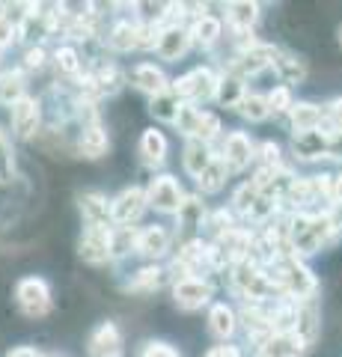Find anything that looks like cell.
<instances>
[{
    "label": "cell",
    "mask_w": 342,
    "mask_h": 357,
    "mask_svg": "<svg viewBox=\"0 0 342 357\" xmlns=\"http://www.w3.org/2000/svg\"><path fill=\"white\" fill-rule=\"evenodd\" d=\"M205 331L215 342H235V333L241 331V325H238V307L233 301H212L208 304Z\"/></svg>",
    "instance_id": "4fadbf2b"
},
{
    "label": "cell",
    "mask_w": 342,
    "mask_h": 357,
    "mask_svg": "<svg viewBox=\"0 0 342 357\" xmlns=\"http://www.w3.org/2000/svg\"><path fill=\"white\" fill-rule=\"evenodd\" d=\"M170 283V271H167V265L164 262H146V265H140L134 274L125 280V292L128 295H155L161 286H167Z\"/></svg>",
    "instance_id": "d6986e66"
},
{
    "label": "cell",
    "mask_w": 342,
    "mask_h": 357,
    "mask_svg": "<svg viewBox=\"0 0 342 357\" xmlns=\"http://www.w3.org/2000/svg\"><path fill=\"white\" fill-rule=\"evenodd\" d=\"M292 134H306V131H318L322 128V105L313 98H295V105L286 114Z\"/></svg>",
    "instance_id": "cb8c5ba5"
},
{
    "label": "cell",
    "mask_w": 342,
    "mask_h": 357,
    "mask_svg": "<svg viewBox=\"0 0 342 357\" xmlns=\"http://www.w3.org/2000/svg\"><path fill=\"white\" fill-rule=\"evenodd\" d=\"M336 42H339V48H342V24L336 27Z\"/></svg>",
    "instance_id": "bcb514c9"
},
{
    "label": "cell",
    "mask_w": 342,
    "mask_h": 357,
    "mask_svg": "<svg viewBox=\"0 0 342 357\" xmlns=\"http://www.w3.org/2000/svg\"><path fill=\"white\" fill-rule=\"evenodd\" d=\"M15 173H18L15 149H13V143H9L6 131H0V185L15 182Z\"/></svg>",
    "instance_id": "f35d334b"
},
{
    "label": "cell",
    "mask_w": 342,
    "mask_h": 357,
    "mask_svg": "<svg viewBox=\"0 0 342 357\" xmlns=\"http://www.w3.org/2000/svg\"><path fill=\"white\" fill-rule=\"evenodd\" d=\"M217 143L220 146H215V152H217V158L224 161L226 173L233 178L241 176V173H247L250 167L256 164V140H253L244 128L224 131V137H220Z\"/></svg>",
    "instance_id": "7a4b0ae2"
},
{
    "label": "cell",
    "mask_w": 342,
    "mask_h": 357,
    "mask_svg": "<svg viewBox=\"0 0 342 357\" xmlns=\"http://www.w3.org/2000/svg\"><path fill=\"white\" fill-rule=\"evenodd\" d=\"M259 199V188L250 182V178H244L235 191H233V197H229V211L233 215H244L247 218V211L253 208V203Z\"/></svg>",
    "instance_id": "74e56055"
},
{
    "label": "cell",
    "mask_w": 342,
    "mask_h": 357,
    "mask_svg": "<svg viewBox=\"0 0 342 357\" xmlns=\"http://www.w3.org/2000/svg\"><path fill=\"white\" fill-rule=\"evenodd\" d=\"M27 96V77L21 69H3L0 72V105L13 107L18 98Z\"/></svg>",
    "instance_id": "d6a6232c"
},
{
    "label": "cell",
    "mask_w": 342,
    "mask_h": 357,
    "mask_svg": "<svg viewBox=\"0 0 342 357\" xmlns=\"http://www.w3.org/2000/svg\"><path fill=\"white\" fill-rule=\"evenodd\" d=\"M289 155L301 164H316L327 158V134L325 131H306V134H292Z\"/></svg>",
    "instance_id": "603a6c76"
},
{
    "label": "cell",
    "mask_w": 342,
    "mask_h": 357,
    "mask_svg": "<svg viewBox=\"0 0 342 357\" xmlns=\"http://www.w3.org/2000/svg\"><path fill=\"white\" fill-rule=\"evenodd\" d=\"M220 137H224V116H220L217 110H212V107H203L191 140H200V143H205V146H215Z\"/></svg>",
    "instance_id": "1f68e13d"
},
{
    "label": "cell",
    "mask_w": 342,
    "mask_h": 357,
    "mask_svg": "<svg viewBox=\"0 0 342 357\" xmlns=\"http://www.w3.org/2000/svg\"><path fill=\"white\" fill-rule=\"evenodd\" d=\"M262 3L256 0H233V3H224V13H220V21H224L226 33L235 30H250L256 33V24L262 21Z\"/></svg>",
    "instance_id": "e0dca14e"
},
{
    "label": "cell",
    "mask_w": 342,
    "mask_h": 357,
    "mask_svg": "<svg viewBox=\"0 0 342 357\" xmlns=\"http://www.w3.org/2000/svg\"><path fill=\"white\" fill-rule=\"evenodd\" d=\"M176 236L164 223H152V227H137V241H134V256L146 262H167L173 256Z\"/></svg>",
    "instance_id": "8992f818"
},
{
    "label": "cell",
    "mask_w": 342,
    "mask_h": 357,
    "mask_svg": "<svg viewBox=\"0 0 342 357\" xmlns=\"http://www.w3.org/2000/svg\"><path fill=\"white\" fill-rule=\"evenodd\" d=\"M205 215H208V206L205 199L200 194H187L185 203L179 208V215H176V232L173 236H179V232H185V238H196L203 236V223H205Z\"/></svg>",
    "instance_id": "ffe728a7"
},
{
    "label": "cell",
    "mask_w": 342,
    "mask_h": 357,
    "mask_svg": "<svg viewBox=\"0 0 342 357\" xmlns=\"http://www.w3.org/2000/svg\"><path fill=\"white\" fill-rule=\"evenodd\" d=\"M15 39H18V30H15L13 24H9V21H6L3 15H0V51L9 48V45H13Z\"/></svg>",
    "instance_id": "ee69618b"
},
{
    "label": "cell",
    "mask_w": 342,
    "mask_h": 357,
    "mask_svg": "<svg viewBox=\"0 0 342 357\" xmlns=\"http://www.w3.org/2000/svg\"><path fill=\"white\" fill-rule=\"evenodd\" d=\"M306 345L295 337V333H271V340L262 345L256 357H304Z\"/></svg>",
    "instance_id": "f546056e"
},
{
    "label": "cell",
    "mask_w": 342,
    "mask_h": 357,
    "mask_svg": "<svg viewBox=\"0 0 342 357\" xmlns=\"http://www.w3.org/2000/svg\"><path fill=\"white\" fill-rule=\"evenodd\" d=\"M277 51H280V45H271V42L259 39L253 48H247L244 54L233 57L226 72H235L238 77H244V81H253V77L271 72V63H274V57H277Z\"/></svg>",
    "instance_id": "9c48e42d"
},
{
    "label": "cell",
    "mask_w": 342,
    "mask_h": 357,
    "mask_svg": "<svg viewBox=\"0 0 342 357\" xmlns=\"http://www.w3.org/2000/svg\"><path fill=\"white\" fill-rule=\"evenodd\" d=\"M110 232L114 229H95V227H84L81 238H78V256L86 265H107L114 262V250H110Z\"/></svg>",
    "instance_id": "2e32d148"
},
{
    "label": "cell",
    "mask_w": 342,
    "mask_h": 357,
    "mask_svg": "<svg viewBox=\"0 0 342 357\" xmlns=\"http://www.w3.org/2000/svg\"><path fill=\"white\" fill-rule=\"evenodd\" d=\"M9 128L18 140H36L42 131V102L36 96H24L9 107Z\"/></svg>",
    "instance_id": "7c38bea8"
},
{
    "label": "cell",
    "mask_w": 342,
    "mask_h": 357,
    "mask_svg": "<svg viewBox=\"0 0 342 357\" xmlns=\"http://www.w3.org/2000/svg\"><path fill=\"white\" fill-rule=\"evenodd\" d=\"M185 27H187V36H191V48L196 51H215L226 39L224 21H220L217 13H208V6L203 13H196L191 21H185Z\"/></svg>",
    "instance_id": "ba28073f"
},
{
    "label": "cell",
    "mask_w": 342,
    "mask_h": 357,
    "mask_svg": "<svg viewBox=\"0 0 342 357\" xmlns=\"http://www.w3.org/2000/svg\"><path fill=\"white\" fill-rule=\"evenodd\" d=\"M179 107H182V102L170 93V89H167V93H161V96H152L149 105H146L149 116L155 119L158 126H170V128H173V122H176V114H179Z\"/></svg>",
    "instance_id": "836d02e7"
},
{
    "label": "cell",
    "mask_w": 342,
    "mask_h": 357,
    "mask_svg": "<svg viewBox=\"0 0 342 357\" xmlns=\"http://www.w3.org/2000/svg\"><path fill=\"white\" fill-rule=\"evenodd\" d=\"M191 36H187V27L182 24V21H173V24H164L158 30V42L155 48H152V54L158 57V63H182L187 54H191Z\"/></svg>",
    "instance_id": "8fae6325"
},
{
    "label": "cell",
    "mask_w": 342,
    "mask_h": 357,
    "mask_svg": "<svg viewBox=\"0 0 342 357\" xmlns=\"http://www.w3.org/2000/svg\"><path fill=\"white\" fill-rule=\"evenodd\" d=\"M137 158L143 167H149V170H161L170 158V137L158 126L143 128L137 137Z\"/></svg>",
    "instance_id": "9a60e30c"
},
{
    "label": "cell",
    "mask_w": 342,
    "mask_h": 357,
    "mask_svg": "<svg viewBox=\"0 0 342 357\" xmlns=\"http://www.w3.org/2000/svg\"><path fill=\"white\" fill-rule=\"evenodd\" d=\"M271 72H274V77H277V84L289 86L295 93V89L304 86L306 77H310V63H306V57H301L297 51L280 48L277 57H274V63H271Z\"/></svg>",
    "instance_id": "5bb4252c"
},
{
    "label": "cell",
    "mask_w": 342,
    "mask_h": 357,
    "mask_svg": "<svg viewBox=\"0 0 342 357\" xmlns=\"http://www.w3.org/2000/svg\"><path fill=\"white\" fill-rule=\"evenodd\" d=\"M78 211L84 218V227L114 229V220H110V199L102 191H84L78 197Z\"/></svg>",
    "instance_id": "7402d4cb"
},
{
    "label": "cell",
    "mask_w": 342,
    "mask_h": 357,
    "mask_svg": "<svg viewBox=\"0 0 342 357\" xmlns=\"http://www.w3.org/2000/svg\"><path fill=\"white\" fill-rule=\"evenodd\" d=\"M143 191H146V206L155 211V215H164V218L179 215V208L187 197L179 176H173V173H152V178L143 185Z\"/></svg>",
    "instance_id": "3957f363"
},
{
    "label": "cell",
    "mask_w": 342,
    "mask_h": 357,
    "mask_svg": "<svg viewBox=\"0 0 342 357\" xmlns=\"http://www.w3.org/2000/svg\"><path fill=\"white\" fill-rule=\"evenodd\" d=\"M173 304L182 312H200L208 310V304L215 301V280L212 277H179L170 283Z\"/></svg>",
    "instance_id": "277c9868"
},
{
    "label": "cell",
    "mask_w": 342,
    "mask_h": 357,
    "mask_svg": "<svg viewBox=\"0 0 342 357\" xmlns=\"http://www.w3.org/2000/svg\"><path fill=\"white\" fill-rule=\"evenodd\" d=\"M265 105H268V114L274 119L286 116L289 114V107L295 105V93L289 86H283V84H274L271 89H265Z\"/></svg>",
    "instance_id": "8d00e7d4"
},
{
    "label": "cell",
    "mask_w": 342,
    "mask_h": 357,
    "mask_svg": "<svg viewBox=\"0 0 342 357\" xmlns=\"http://www.w3.org/2000/svg\"><path fill=\"white\" fill-rule=\"evenodd\" d=\"M48 66V51L42 48V45H30V48L24 51V69L27 72H39Z\"/></svg>",
    "instance_id": "b9f144b4"
},
{
    "label": "cell",
    "mask_w": 342,
    "mask_h": 357,
    "mask_svg": "<svg viewBox=\"0 0 342 357\" xmlns=\"http://www.w3.org/2000/svg\"><path fill=\"white\" fill-rule=\"evenodd\" d=\"M45 357H63V354H45Z\"/></svg>",
    "instance_id": "c3c4849f"
},
{
    "label": "cell",
    "mask_w": 342,
    "mask_h": 357,
    "mask_svg": "<svg viewBox=\"0 0 342 357\" xmlns=\"http://www.w3.org/2000/svg\"><path fill=\"white\" fill-rule=\"evenodd\" d=\"M123 351V331L116 321H102L90 337H86V354L90 357H107Z\"/></svg>",
    "instance_id": "d4e9b609"
},
{
    "label": "cell",
    "mask_w": 342,
    "mask_h": 357,
    "mask_svg": "<svg viewBox=\"0 0 342 357\" xmlns=\"http://www.w3.org/2000/svg\"><path fill=\"white\" fill-rule=\"evenodd\" d=\"M233 114H238L247 126H262V122L271 119L268 105H265V93H259V89H247L244 98L238 102V107L233 110Z\"/></svg>",
    "instance_id": "4dcf8cb0"
},
{
    "label": "cell",
    "mask_w": 342,
    "mask_h": 357,
    "mask_svg": "<svg viewBox=\"0 0 342 357\" xmlns=\"http://www.w3.org/2000/svg\"><path fill=\"white\" fill-rule=\"evenodd\" d=\"M140 357H182V351L170 340H149L140 349Z\"/></svg>",
    "instance_id": "60d3db41"
},
{
    "label": "cell",
    "mask_w": 342,
    "mask_h": 357,
    "mask_svg": "<svg viewBox=\"0 0 342 357\" xmlns=\"http://www.w3.org/2000/svg\"><path fill=\"white\" fill-rule=\"evenodd\" d=\"M247 81L244 77H238L235 72H220L217 75V89H215V105L220 107V110H235L238 107V102L244 98V93H247Z\"/></svg>",
    "instance_id": "484cf974"
},
{
    "label": "cell",
    "mask_w": 342,
    "mask_h": 357,
    "mask_svg": "<svg viewBox=\"0 0 342 357\" xmlns=\"http://www.w3.org/2000/svg\"><path fill=\"white\" fill-rule=\"evenodd\" d=\"M125 84H131L137 93L152 98L170 89V75L158 60H140L125 72Z\"/></svg>",
    "instance_id": "30bf717a"
},
{
    "label": "cell",
    "mask_w": 342,
    "mask_h": 357,
    "mask_svg": "<svg viewBox=\"0 0 342 357\" xmlns=\"http://www.w3.org/2000/svg\"><path fill=\"white\" fill-rule=\"evenodd\" d=\"M217 69L212 63H203V66H194L179 77H170V93L179 98V102L187 105H196V107H205V105H215V89H217Z\"/></svg>",
    "instance_id": "6da1fadb"
},
{
    "label": "cell",
    "mask_w": 342,
    "mask_h": 357,
    "mask_svg": "<svg viewBox=\"0 0 342 357\" xmlns=\"http://www.w3.org/2000/svg\"><path fill=\"white\" fill-rule=\"evenodd\" d=\"M54 69H57V77H78L84 72V60L75 45H60L54 51Z\"/></svg>",
    "instance_id": "e575fe53"
},
{
    "label": "cell",
    "mask_w": 342,
    "mask_h": 357,
    "mask_svg": "<svg viewBox=\"0 0 342 357\" xmlns=\"http://www.w3.org/2000/svg\"><path fill=\"white\" fill-rule=\"evenodd\" d=\"M215 146H205L200 140H182V170L187 178H196L208 164L215 161Z\"/></svg>",
    "instance_id": "83f0119b"
},
{
    "label": "cell",
    "mask_w": 342,
    "mask_h": 357,
    "mask_svg": "<svg viewBox=\"0 0 342 357\" xmlns=\"http://www.w3.org/2000/svg\"><path fill=\"white\" fill-rule=\"evenodd\" d=\"M15 304L24 312L27 319H45L54 310V298H51V286L45 277H21L15 283Z\"/></svg>",
    "instance_id": "5b68a950"
},
{
    "label": "cell",
    "mask_w": 342,
    "mask_h": 357,
    "mask_svg": "<svg viewBox=\"0 0 342 357\" xmlns=\"http://www.w3.org/2000/svg\"><path fill=\"white\" fill-rule=\"evenodd\" d=\"M146 211L149 206L143 185H128L116 197H110V220H114V227H137Z\"/></svg>",
    "instance_id": "52a82bcc"
},
{
    "label": "cell",
    "mask_w": 342,
    "mask_h": 357,
    "mask_svg": "<svg viewBox=\"0 0 342 357\" xmlns=\"http://www.w3.org/2000/svg\"><path fill=\"white\" fill-rule=\"evenodd\" d=\"M104 48L114 54H131L137 51V21L134 18H119L110 24L104 36Z\"/></svg>",
    "instance_id": "4316f807"
},
{
    "label": "cell",
    "mask_w": 342,
    "mask_h": 357,
    "mask_svg": "<svg viewBox=\"0 0 342 357\" xmlns=\"http://www.w3.org/2000/svg\"><path fill=\"white\" fill-rule=\"evenodd\" d=\"M200 110H203V107L182 102L179 114H176V122H173V128L179 131L182 140H191V137H194V128H196V119H200Z\"/></svg>",
    "instance_id": "ab89813d"
},
{
    "label": "cell",
    "mask_w": 342,
    "mask_h": 357,
    "mask_svg": "<svg viewBox=\"0 0 342 357\" xmlns=\"http://www.w3.org/2000/svg\"><path fill=\"white\" fill-rule=\"evenodd\" d=\"M292 333L306 349H313L322 340V304L318 301H297V319Z\"/></svg>",
    "instance_id": "44dd1931"
},
{
    "label": "cell",
    "mask_w": 342,
    "mask_h": 357,
    "mask_svg": "<svg viewBox=\"0 0 342 357\" xmlns=\"http://www.w3.org/2000/svg\"><path fill=\"white\" fill-rule=\"evenodd\" d=\"M6 357H45L39 349H33V345H18V349L6 351Z\"/></svg>",
    "instance_id": "f6af8a7d"
},
{
    "label": "cell",
    "mask_w": 342,
    "mask_h": 357,
    "mask_svg": "<svg viewBox=\"0 0 342 357\" xmlns=\"http://www.w3.org/2000/svg\"><path fill=\"white\" fill-rule=\"evenodd\" d=\"M72 146H75V155L84 161H102L110 152V134L102 122L84 126V128H78V137H75Z\"/></svg>",
    "instance_id": "ac0fdd59"
},
{
    "label": "cell",
    "mask_w": 342,
    "mask_h": 357,
    "mask_svg": "<svg viewBox=\"0 0 342 357\" xmlns=\"http://www.w3.org/2000/svg\"><path fill=\"white\" fill-rule=\"evenodd\" d=\"M229 178H233V176L226 173L224 161H220L217 155H215V161L208 164L205 170H203L200 176L194 178V185H196V194H200L203 199H205V197H217V194H224V191H226V185H229Z\"/></svg>",
    "instance_id": "f1b7e54d"
},
{
    "label": "cell",
    "mask_w": 342,
    "mask_h": 357,
    "mask_svg": "<svg viewBox=\"0 0 342 357\" xmlns=\"http://www.w3.org/2000/svg\"><path fill=\"white\" fill-rule=\"evenodd\" d=\"M253 167H265V170H283L286 167V155L277 140H259L256 143V164Z\"/></svg>",
    "instance_id": "d590c367"
},
{
    "label": "cell",
    "mask_w": 342,
    "mask_h": 357,
    "mask_svg": "<svg viewBox=\"0 0 342 357\" xmlns=\"http://www.w3.org/2000/svg\"><path fill=\"white\" fill-rule=\"evenodd\" d=\"M107 357H125V354H123V351H116V354H107Z\"/></svg>",
    "instance_id": "7dc6e473"
},
{
    "label": "cell",
    "mask_w": 342,
    "mask_h": 357,
    "mask_svg": "<svg viewBox=\"0 0 342 357\" xmlns=\"http://www.w3.org/2000/svg\"><path fill=\"white\" fill-rule=\"evenodd\" d=\"M203 357H247V351L238 342H215L212 349H205Z\"/></svg>",
    "instance_id": "7bdbcfd3"
}]
</instances>
